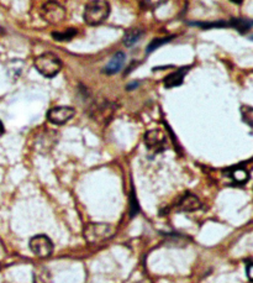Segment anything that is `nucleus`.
<instances>
[{"label":"nucleus","mask_w":253,"mask_h":283,"mask_svg":"<svg viewBox=\"0 0 253 283\" xmlns=\"http://www.w3.org/2000/svg\"><path fill=\"white\" fill-rule=\"evenodd\" d=\"M109 14H110V5L108 2H102V0H96V2L88 3L87 7L84 9V21L90 26L100 25L108 19Z\"/></svg>","instance_id":"nucleus-1"},{"label":"nucleus","mask_w":253,"mask_h":283,"mask_svg":"<svg viewBox=\"0 0 253 283\" xmlns=\"http://www.w3.org/2000/svg\"><path fill=\"white\" fill-rule=\"evenodd\" d=\"M35 68L46 78H54L62 69V62L52 52H45L35 58Z\"/></svg>","instance_id":"nucleus-2"},{"label":"nucleus","mask_w":253,"mask_h":283,"mask_svg":"<svg viewBox=\"0 0 253 283\" xmlns=\"http://www.w3.org/2000/svg\"><path fill=\"white\" fill-rule=\"evenodd\" d=\"M113 225L107 223H90L84 228V239L89 244H102L113 238Z\"/></svg>","instance_id":"nucleus-3"},{"label":"nucleus","mask_w":253,"mask_h":283,"mask_svg":"<svg viewBox=\"0 0 253 283\" xmlns=\"http://www.w3.org/2000/svg\"><path fill=\"white\" fill-rule=\"evenodd\" d=\"M41 15L43 20L52 25H58L66 19V9L60 3L47 2L41 8Z\"/></svg>","instance_id":"nucleus-4"},{"label":"nucleus","mask_w":253,"mask_h":283,"mask_svg":"<svg viewBox=\"0 0 253 283\" xmlns=\"http://www.w3.org/2000/svg\"><path fill=\"white\" fill-rule=\"evenodd\" d=\"M30 249L31 251L41 258L48 257L54 252V244L51 239L46 235H36L30 240Z\"/></svg>","instance_id":"nucleus-5"},{"label":"nucleus","mask_w":253,"mask_h":283,"mask_svg":"<svg viewBox=\"0 0 253 283\" xmlns=\"http://www.w3.org/2000/svg\"><path fill=\"white\" fill-rule=\"evenodd\" d=\"M145 144L149 151L155 153H160L166 150L167 146V136L162 130L154 129L146 132Z\"/></svg>","instance_id":"nucleus-6"},{"label":"nucleus","mask_w":253,"mask_h":283,"mask_svg":"<svg viewBox=\"0 0 253 283\" xmlns=\"http://www.w3.org/2000/svg\"><path fill=\"white\" fill-rule=\"evenodd\" d=\"M75 110L72 107H55L47 113V119L55 125H63L74 116Z\"/></svg>","instance_id":"nucleus-7"},{"label":"nucleus","mask_w":253,"mask_h":283,"mask_svg":"<svg viewBox=\"0 0 253 283\" xmlns=\"http://www.w3.org/2000/svg\"><path fill=\"white\" fill-rule=\"evenodd\" d=\"M200 208H201V203L198 197L192 193L185 194L178 203V209L181 211H195Z\"/></svg>","instance_id":"nucleus-8"},{"label":"nucleus","mask_w":253,"mask_h":283,"mask_svg":"<svg viewBox=\"0 0 253 283\" xmlns=\"http://www.w3.org/2000/svg\"><path fill=\"white\" fill-rule=\"evenodd\" d=\"M189 70V67H181L179 69H176L175 72H173L172 75L167 76L164 78L163 84L166 88H174V87H179L182 85L184 81V77Z\"/></svg>","instance_id":"nucleus-9"},{"label":"nucleus","mask_w":253,"mask_h":283,"mask_svg":"<svg viewBox=\"0 0 253 283\" xmlns=\"http://www.w3.org/2000/svg\"><path fill=\"white\" fill-rule=\"evenodd\" d=\"M126 61V55L123 52H116L115 55L113 56L110 62L107 64V67L104 68V72L107 75H116L120 70L122 69L123 64H125Z\"/></svg>","instance_id":"nucleus-10"},{"label":"nucleus","mask_w":253,"mask_h":283,"mask_svg":"<svg viewBox=\"0 0 253 283\" xmlns=\"http://www.w3.org/2000/svg\"><path fill=\"white\" fill-rule=\"evenodd\" d=\"M143 34H145V32H143V30H141L140 28L129 29V30H126L125 35H123V43L128 47L136 45L138 41L142 38Z\"/></svg>","instance_id":"nucleus-11"},{"label":"nucleus","mask_w":253,"mask_h":283,"mask_svg":"<svg viewBox=\"0 0 253 283\" xmlns=\"http://www.w3.org/2000/svg\"><path fill=\"white\" fill-rule=\"evenodd\" d=\"M229 26H232L234 29H236L237 31H240L241 34H246L247 31L251 30L252 28V21L247 19H232L229 22Z\"/></svg>","instance_id":"nucleus-12"},{"label":"nucleus","mask_w":253,"mask_h":283,"mask_svg":"<svg viewBox=\"0 0 253 283\" xmlns=\"http://www.w3.org/2000/svg\"><path fill=\"white\" fill-rule=\"evenodd\" d=\"M230 177L234 179V182L236 184H245L249 179V173L245 169L237 167V169H234L231 171Z\"/></svg>","instance_id":"nucleus-13"},{"label":"nucleus","mask_w":253,"mask_h":283,"mask_svg":"<svg viewBox=\"0 0 253 283\" xmlns=\"http://www.w3.org/2000/svg\"><path fill=\"white\" fill-rule=\"evenodd\" d=\"M75 35H77V30L73 28L67 29L66 31L52 32V37L57 41H69V40H72Z\"/></svg>","instance_id":"nucleus-14"},{"label":"nucleus","mask_w":253,"mask_h":283,"mask_svg":"<svg viewBox=\"0 0 253 283\" xmlns=\"http://www.w3.org/2000/svg\"><path fill=\"white\" fill-rule=\"evenodd\" d=\"M173 37H162V38H155L154 41H152L151 43H149L148 47H147V54H151L152 51H155V50H157L158 47H161L162 45H164V43L169 42L170 40H172Z\"/></svg>","instance_id":"nucleus-15"},{"label":"nucleus","mask_w":253,"mask_h":283,"mask_svg":"<svg viewBox=\"0 0 253 283\" xmlns=\"http://www.w3.org/2000/svg\"><path fill=\"white\" fill-rule=\"evenodd\" d=\"M241 113H242V120L245 122L248 126H252V120H253V110L251 107H245L241 108Z\"/></svg>","instance_id":"nucleus-16"},{"label":"nucleus","mask_w":253,"mask_h":283,"mask_svg":"<svg viewBox=\"0 0 253 283\" xmlns=\"http://www.w3.org/2000/svg\"><path fill=\"white\" fill-rule=\"evenodd\" d=\"M166 4L164 2H142L141 3V7L148 9V7H151L149 9H156L157 7H160V5Z\"/></svg>","instance_id":"nucleus-17"},{"label":"nucleus","mask_w":253,"mask_h":283,"mask_svg":"<svg viewBox=\"0 0 253 283\" xmlns=\"http://www.w3.org/2000/svg\"><path fill=\"white\" fill-rule=\"evenodd\" d=\"M247 276H248L249 281H252L253 277H252V262H248L247 264Z\"/></svg>","instance_id":"nucleus-18"},{"label":"nucleus","mask_w":253,"mask_h":283,"mask_svg":"<svg viewBox=\"0 0 253 283\" xmlns=\"http://www.w3.org/2000/svg\"><path fill=\"white\" fill-rule=\"evenodd\" d=\"M137 85H138V82H136V83H132V84H130V85H128V89H129V90L134 89V87H135V88H136V87H137Z\"/></svg>","instance_id":"nucleus-19"},{"label":"nucleus","mask_w":253,"mask_h":283,"mask_svg":"<svg viewBox=\"0 0 253 283\" xmlns=\"http://www.w3.org/2000/svg\"><path fill=\"white\" fill-rule=\"evenodd\" d=\"M3 132H4V128H3V124L0 123V136L3 135Z\"/></svg>","instance_id":"nucleus-20"}]
</instances>
